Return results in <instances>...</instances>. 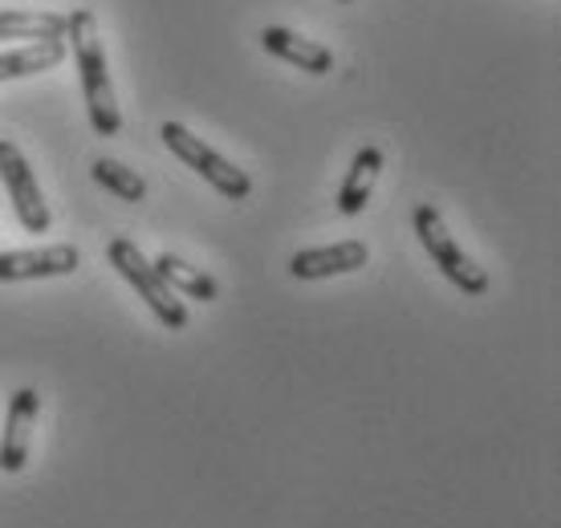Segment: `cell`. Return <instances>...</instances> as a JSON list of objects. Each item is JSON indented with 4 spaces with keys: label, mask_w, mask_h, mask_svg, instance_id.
<instances>
[{
    "label": "cell",
    "mask_w": 561,
    "mask_h": 528,
    "mask_svg": "<svg viewBox=\"0 0 561 528\" xmlns=\"http://www.w3.org/2000/svg\"><path fill=\"white\" fill-rule=\"evenodd\" d=\"M0 180L9 187V199H13V211L25 232H49V204H45L42 187H37V175L25 163V154L16 151L13 142L0 139Z\"/></svg>",
    "instance_id": "5b68a950"
},
{
    "label": "cell",
    "mask_w": 561,
    "mask_h": 528,
    "mask_svg": "<svg viewBox=\"0 0 561 528\" xmlns=\"http://www.w3.org/2000/svg\"><path fill=\"white\" fill-rule=\"evenodd\" d=\"M90 175H94L99 187H106V192L118 195V199H127V204L147 199V183H142V175H135L130 168H123L118 159H94Z\"/></svg>",
    "instance_id": "5bb4252c"
},
{
    "label": "cell",
    "mask_w": 561,
    "mask_h": 528,
    "mask_svg": "<svg viewBox=\"0 0 561 528\" xmlns=\"http://www.w3.org/2000/svg\"><path fill=\"white\" fill-rule=\"evenodd\" d=\"M66 28H70L66 13H25V9L0 13V42L4 37H16V42H66Z\"/></svg>",
    "instance_id": "8fae6325"
},
{
    "label": "cell",
    "mask_w": 561,
    "mask_h": 528,
    "mask_svg": "<svg viewBox=\"0 0 561 528\" xmlns=\"http://www.w3.org/2000/svg\"><path fill=\"white\" fill-rule=\"evenodd\" d=\"M337 4H351V0H337Z\"/></svg>",
    "instance_id": "9a60e30c"
},
{
    "label": "cell",
    "mask_w": 561,
    "mask_h": 528,
    "mask_svg": "<svg viewBox=\"0 0 561 528\" xmlns=\"http://www.w3.org/2000/svg\"><path fill=\"white\" fill-rule=\"evenodd\" d=\"M61 61H66V42H28L16 54H0V82L33 78V73L54 70Z\"/></svg>",
    "instance_id": "4fadbf2b"
},
{
    "label": "cell",
    "mask_w": 561,
    "mask_h": 528,
    "mask_svg": "<svg viewBox=\"0 0 561 528\" xmlns=\"http://www.w3.org/2000/svg\"><path fill=\"white\" fill-rule=\"evenodd\" d=\"M163 142H168V151L180 159V163H187V168L196 171L199 180H208L211 187L220 195H228V199H249V192H253V180L244 175L240 168H232L225 154H216L208 147V142L199 139V135H192L187 126L180 123H163Z\"/></svg>",
    "instance_id": "277c9868"
},
{
    "label": "cell",
    "mask_w": 561,
    "mask_h": 528,
    "mask_svg": "<svg viewBox=\"0 0 561 528\" xmlns=\"http://www.w3.org/2000/svg\"><path fill=\"white\" fill-rule=\"evenodd\" d=\"M66 37H70L78 73H82V94H85L90 126L99 130L102 139H111V135L123 130V114H118V102H114L111 70H106V49H102V33H99L94 13H90V9L70 13V28H66Z\"/></svg>",
    "instance_id": "6da1fadb"
},
{
    "label": "cell",
    "mask_w": 561,
    "mask_h": 528,
    "mask_svg": "<svg viewBox=\"0 0 561 528\" xmlns=\"http://www.w3.org/2000/svg\"><path fill=\"white\" fill-rule=\"evenodd\" d=\"M154 264V273L168 280V289L175 292V297H196V301H216L220 297V285L208 277V273H199L196 264L180 261V256H171V252H163Z\"/></svg>",
    "instance_id": "7c38bea8"
},
{
    "label": "cell",
    "mask_w": 561,
    "mask_h": 528,
    "mask_svg": "<svg viewBox=\"0 0 561 528\" xmlns=\"http://www.w3.org/2000/svg\"><path fill=\"white\" fill-rule=\"evenodd\" d=\"M261 45H265L273 57H280V61H289V66H297V70H306V73L334 70V54H330L325 45L309 42V37H297L294 28H280V25L261 28Z\"/></svg>",
    "instance_id": "9c48e42d"
},
{
    "label": "cell",
    "mask_w": 561,
    "mask_h": 528,
    "mask_svg": "<svg viewBox=\"0 0 561 528\" xmlns=\"http://www.w3.org/2000/svg\"><path fill=\"white\" fill-rule=\"evenodd\" d=\"M78 264H82V252L73 249V244L0 252V285H16V280H45V277H70Z\"/></svg>",
    "instance_id": "8992f818"
},
{
    "label": "cell",
    "mask_w": 561,
    "mask_h": 528,
    "mask_svg": "<svg viewBox=\"0 0 561 528\" xmlns=\"http://www.w3.org/2000/svg\"><path fill=\"white\" fill-rule=\"evenodd\" d=\"M106 261L118 268V277H123L130 289L139 292L142 301L151 306L154 318L163 321L168 330H183V325H187V306H183L180 297L168 289V280L154 273V264L147 261V256H142V252L130 244V240H123V237L111 240V244H106Z\"/></svg>",
    "instance_id": "3957f363"
},
{
    "label": "cell",
    "mask_w": 561,
    "mask_h": 528,
    "mask_svg": "<svg viewBox=\"0 0 561 528\" xmlns=\"http://www.w3.org/2000/svg\"><path fill=\"white\" fill-rule=\"evenodd\" d=\"M37 411H42V394H37L33 387H21L13 399H9L4 435H0V472L16 475L28 463V444H33Z\"/></svg>",
    "instance_id": "52a82bcc"
},
{
    "label": "cell",
    "mask_w": 561,
    "mask_h": 528,
    "mask_svg": "<svg viewBox=\"0 0 561 528\" xmlns=\"http://www.w3.org/2000/svg\"><path fill=\"white\" fill-rule=\"evenodd\" d=\"M382 175V151L379 147H363V151L351 159V171L337 187V211L342 216H358V211L370 204V192Z\"/></svg>",
    "instance_id": "30bf717a"
},
{
    "label": "cell",
    "mask_w": 561,
    "mask_h": 528,
    "mask_svg": "<svg viewBox=\"0 0 561 528\" xmlns=\"http://www.w3.org/2000/svg\"><path fill=\"white\" fill-rule=\"evenodd\" d=\"M415 237H420L427 256L439 264V273H444L456 289L468 292V297H484V292H489V273L451 240L448 223H444V216H439L432 204H420V208H415Z\"/></svg>",
    "instance_id": "7a4b0ae2"
},
{
    "label": "cell",
    "mask_w": 561,
    "mask_h": 528,
    "mask_svg": "<svg viewBox=\"0 0 561 528\" xmlns=\"http://www.w3.org/2000/svg\"><path fill=\"white\" fill-rule=\"evenodd\" d=\"M366 261H370V252H366L363 240H342V244H330V249L294 252L289 273L297 280H325V277H342V273H358Z\"/></svg>",
    "instance_id": "ba28073f"
}]
</instances>
